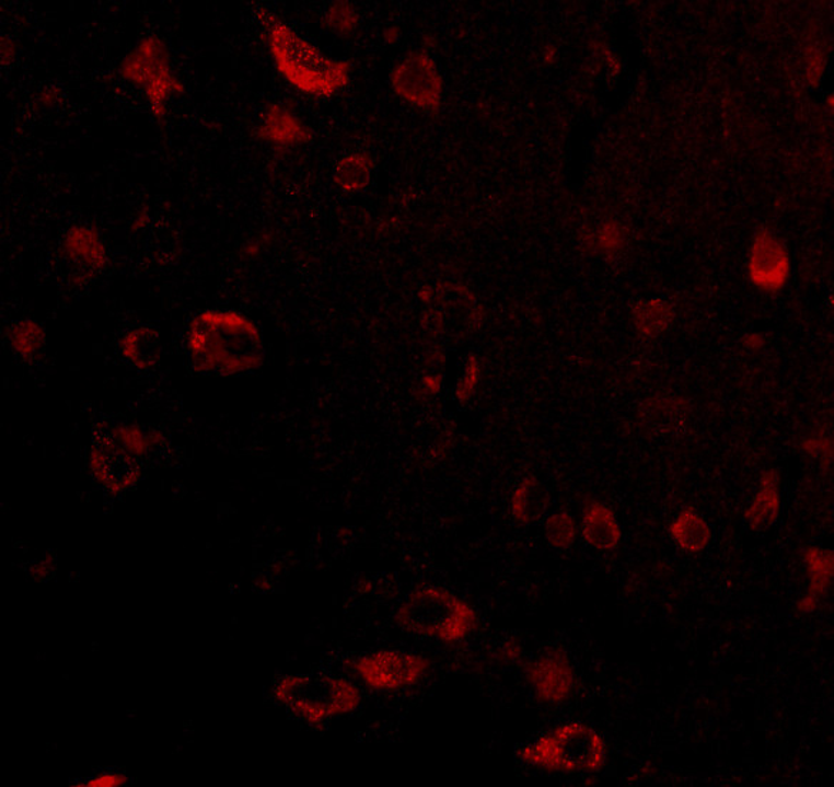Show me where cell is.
<instances>
[{"instance_id": "obj_1", "label": "cell", "mask_w": 834, "mask_h": 787, "mask_svg": "<svg viewBox=\"0 0 834 787\" xmlns=\"http://www.w3.org/2000/svg\"><path fill=\"white\" fill-rule=\"evenodd\" d=\"M192 368L201 374L234 377L264 363V340L252 319L234 311H205L186 334Z\"/></svg>"}, {"instance_id": "obj_2", "label": "cell", "mask_w": 834, "mask_h": 787, "mask_svg": "<svg viewBox=\"0 0 834 787\" xmlns=\"http://www.w3.org/2000/svg\"><path fill=\"white\" fill-rule=\"evenodd\" d=\"M266 44L280 77L306 95L327 97L349 83L350 65L332 59L278 19L266 16Z\"/></svg>"}, {"instance_id": "obj_3", "label": "cell", "mask_w": 834, "mask_h": 787, "mask_svg": "<svg viewBox=\"0 0 834 787\" xmlns=\"http://www.w3.org/2000/svg\"><path fill=\"white\" fill-rule=\"evenodd\" d=\"M397 625L407 634L459 644L476 630V609L452 590L420 587L412 590L396 611Z\"/></svg>"}, {"instance_id": "obj_4", "label": "cell", "mask_w": 834, "mask_h": 787, "mask_svg": "<svg viewBox=\"0 0 834 787\" xmlns=\"http://www.w3.org/2000/svg\"><path fill=\"white\" fill-rule=\"evenodd\" d=\"M518 756L526 765L545 772L593 775L606 765L607 749L602 734L592 726L568 721L523 744Z\"/></svg>"}, {"instance_id": "obj_5", "label": "cell", "mask_w": 834, "mask_h": 787, "mask_svg": "<svg viewBox=\"0 0 834 787\" xmlns=\"http://www.w3.org/2000/svg\"><path fill=\"white\" fill-rule=\"evenodd\" d=\"M275 697L294 716L312 726L351 714L362 704V693L348 679L293 674L280 679Z\"/></svg>"}, {"instance_id": "obj_6", "label": "cell", "mask_w": 834, "mask_h": 787, "mask_svg": "<svg viewBox=\"0 0 834 787\" xmlns=\"http://www.w3.org/2000/svg\"><path fill=\"white\" fill-rule=\"evenodd\" d=\"M119 72L125 81L144 93L149 109L158 119L166 115L172 97L185 92L184 82L173 72L166 42L159 36L139 40L121 60Z\"/></svg>"}, {"instance_id": "obj_7", "label": "cell", "mask_w": 834, "mask_h": 787, "mask_svg": "<svg viewBox=\"0 0 834 787\" xmlns=\"http://www.w3.org/2000/svg\"><path fill=\"white\" fill-rule=\"evenodd\" d=\"M430 669L425 656L405 650L384 649L355 660L356 676L377 692H397L419 685Z\"/></svg>"}, {"instance_id": "obj_8", "label": "cell", "mask_w": 834, "mask_h": 787, "mask_svg": "<svg viewBox=\"0 0 834 787\" xmlns=\"http://www.w3.org/2000/svg\"><path fill=\"white\" fill-rule=\"evenodd\" d=\"M524 678L534 697L545 705H561L576 687V672L568 652L559 646L543 649L524 667Z\"/></svg>"}, {"instance_id": "obj_9", "label": "cell", "mask_w": 834, "mask_h": 787, "mask_svg": "<svg viewBox=\"0 0 834 787\" xmlns=\"http://www.w3.org/2000/svg\"><path fill=\"white\" fill-rule=\"evenodd\" d=\"M392 86L401 100L419 109L436 111L442 101V77L426 51H414L396 65Z\"/></svg>"}, {"instance_id": "obj_10", "label": "cell", "mask_w": 834, "mask_h": 787, "mask_svg": "<svg viewBox=\"0 0 834 787\" xmlns=\"http://www.w3.org/2000/svg\"><path fill=\"white\" fill-rule=\"evenodd\" d=\"M748 276L754 288L779 293L789 283L791 261L785 242L768 229L754 236L748 259Z\"/></svg>"}, {"instance_id": "obj_11", "label": "cell", "mask_w": 834, "mask_h": 787, "mask_svg": "<svg viewBox=\"0 0 834 787\" xmlns=\"http://www.w3.org/2000/svg\"><path fill=\"white\" fill-rule=\"evenodd\" d=\"M91 467L97 479L114 491L129 487L138 476L136 458L102 430L92 448Z\"/></svg>"}, {"instance_id": "obj_12", "label": "cell", "mask_w": 834, "mask_h": 787, "mask_svg": "<svg viewBox=\"0 0 834 787\" xmlns=\"http://www.w3.org/2000/svg\"><path fill=\"white\" fill-rule=\"evenodd\" d=\"M62 255L70 268L86 276L96 274L107 264V250L101 233L86 224H77L65 233Z\"/></svg>"}, {"instance_id": "obj_13", "label": "cell", "mask_w": 834, "mask_h": 787, "mask_svg": "<svg viewBox=\"0 0 834 787\" xmlns=\"http://www.w3.org/2000/svg\"><path fill=\"white\" fill-rule=\"evenodd\" d=\"M806 571L809 576L808 592L796 603L799 615H812L832 588L834 576V553L819 546H808L801 551Z\"/></svg>"}, {"instance_id": "obj_14", "label": "cell", "mask_w": 834, "mask_h": 787, "mask_svg": "<svg viewBox=\"0 0 834 787\" xmlns=\"http://www.w3.org/2000/svg\"><path fill=\"white\" fill-rule=\"evenodd\" d=\"M257 134L271 147L280 149L298 147L312 138L306 124L282 103H271L266 107Z\"/></svg>"}, {"instance_id": "obj_15", "label": "cell", "mask_w": 834, "mask_h": 787, "mask_svg": "<svg viewBox=\"0 0 834 787\" xmlns=\"http://www.w3.org/2000/svg\"><path fill=\"white\" fill-rule=\"evenodd\" d=\"M586 545L599 552H612L621 546L623 531L611 506L592 500L584 505L580 522Z\"/></svg>"}, {"instance_id": "obj_16", "label": "cell", "mask_w": 834, "mask_h": 787, "mask_svg": "<svg viewBox=\"0 0 834 787\" xmlns=\"http://www.w3.org/2000/svg\"><path fill=\"white\" fill-rule=\"evenodd\" d=\"M781 512L780 476L775 470L762 473L756 494L743 514L744 522L754 532L766 531L777 522Z\"/></svg>"}, {"instance_id": "obj_17", "label": "cell", "mask_w": 834, "mask_h": 787, "mask_svg": "<svg viewBox=\"0 0 834 787\" xmlns=\"http://www.w3.org/2000/svg\"><path fill=\"white\" fill-rule=\"evenodd\" d=\"M669 535L674 545L688 555L705 552L714 537L709 522L692 506L683 508L672 520Z\"/></svg>"}, {"instance_id": "obj_18", "label": "cell", "mask_w": 834, "mask_h": 787, "mask_svg": "<svg viewBox=\"0 0 834 787\" xmlns=\"http://www.w3.org/2000/svg\"><path fill=\"white\" fill-rule=\"evenodd\" d=\"M549 495L546 487L536 479L528 476L519 482L509 499V510L514 522L534 524L545 517L549 509Z\"/></svg>"}, {"instance_id": "obj_19", "label": "cell", "mask_w": 834, "mask_h": 787, "mask_svg": "<svg viewBox=\"0 0 834 787\" xmlns=\"http://www.w3.org/2000/svg\"><path fill=\"white\" fill-rule=\"evenodd\" d=\"M120 352L134 367L151 369L159 362L161 345L159 335L151 327H138L129 331L120 340Z\"/></svg>"}, {"instance_id": "obj_20", "label": "cell", "mask_w": 834, "mask_h": 787, "mask_svg": "<svg viewBox=\"0 0 834 787\" xmlns=\"http://www.w3.org/2000/svg\"><path fill=\"white\" fill-rule=\"evenodd\" d=\"M636 331L641 336L658 337L672 325L674 312L672 306L663 299H648L637 302L632 313Z\"/></svg>"}, {"instance_id": "obj_21", "label": "cell", "mask_w": 834, "mask_h": 787, "mask_svg": "<svg viewBox=\"0 0 834 787\" xmlns=\"http://www.w3.org/2000/svg\"><path fill=\"white\" fill-rule=\"evenodd\" d=\"M373 162L368 154L355 153L341 159L335 169V182L348 192L362 190L372 177Z\"/></svg>"}, {"instance_id": "obj_22", "label": "cell", "mask_w": 834, "mask_h": 787, "mask_svg": "<svg viewBox=\"0 0 834 787\" xmlns=\"http://www.w3.org/2000/svg\"><path fill=\"white\" fill-rule=\"evenodd\" d=\"M111 438L134 458L144 456L159 442L161 435L153 430H144L139 426L119 425L111 428Z\"/></svg>"}, {"instance_id": "obj_23", "label": "cell", "mask_w": 834, "mask_h": 787, "mask_svg": "<svg viewBox=\"0 0 834 787\" xmlns=\"http://www.w3.org/2000/svg\"><path fill=\"white\" fill-rule=\"evenodd\" d=\"M45 345V329L35 321L18 322L11 331V346L22 359H34Z\"/></svg>"}, {"instance_id": "obj_24", "label": "cell", "mask_w": 834, "mask_h": 787, "mask_svg": "<svg viewBox=\"0 0 834 787\" xmlns=\"http://www.w3.org/2000/svg\"><path fill=\"white\" fill-rule=\"evenodd\" d=\"M579 526L569 512H556L546 519L545 537L547 543L557 551H566L578 541Z\"/></svg>"}, {"instance_id": "obj_25", "label": "cell", "mask_w": 834, "mask_h": 787, "mask_svg": "<svg viewBox=\"0 0 834 787\" xmlns=\"http://www.w3.org/2000/svg\"><path fill=\"white\" fill-rule=\"evenodd\" d=\"M327 26L339 35H349L358 25V15L351 4L337 2L332 4L326 15Z\"/></svg>"}, {"instance_id": "obj_26", "label": "cell", "mask_w": 834, "mask_h": 787, "mask_svg": "<svg viewBox=\"0 0 834 787\" xmlns=\"http://www.w3.org/2000/svg\"><path fill=\"white\" fill-rule=\"evenodd\" d=\"M480 362L475 355H468L465 364V372L459 379L456 386V400L459 403H467L475 395L480 382Z\"/></svg>"}, {"instance_id": "obj_27", "label": "cell", "mask_w": 834, "mask_h": 787, "mask_svg": "<svg viewBox=\"0 0 834 787\" xmlns=\"http://www.w3.org/2000/svg\"><path fill=\"white\" fill-rule=\"evenodd\" d=\"M801 452L816 459L822 465L831 466L833 462V440L823 433L806 436L800 442Z\"/></svg>"}, {"instance_id": "obj_28", "label": "cell", "mask_w": 834, "mask_h": 787, "mask_svg": "<svg viewBox=\"0 0 834 787\" xmlns=\"http://www.w3.org/2000/svg\"><path fill=\"white\" fill-rule=\"evenodd\" d=\"M599 247L606 253H615L621 250L623 245V232L622 228L616 222L603 223L601 231L598 235Z\"/></svg>"}, {"instance_id": "obj_29", "label": "cell", "mask_w": 834, "mask_h": 787, "mask_svg": "<svg viewBox=\"0 0 834 787\" xmlns=\"http://www.w3.org/2000/svg\"><path fill=\"white\" fill-rule=\"evenodd\" d=\"M824 69H826V59H824L822 51L814 49L812 54L808 55V62H806V74L814 88L822 81Z\"/></svg>"}, {"instance_id": "obj_30", "label": "cell", "mask_w": 834, "mask_h": 787, "mask_svg": "<svg viewBox=\"0 0 834 787\" xmlns=\"http://www.w3.org/2000/svg\"><path fill=\"white\" fill-rule=\"evenodd\" d=\"M129 779L120 772H102L100 775L89 777L83 786L114 787L128 784Z\"/></svg>"}, {"instance_id": "obj_31", "label": "cell", "mask_w": 834, "mask_h": 787, "mask_svg": "<svg viewBox=\"0 0 834 787\" xmlns=\"http://www.w3.org/2000/svg\"><path fill=\"white\" fill-rule=\"evenodd\" d=\"M742 345L749 352H758V350L765 348L766 337L763 334H758V332H753V334L743 337Z\"/></svg>"}, {"instance_id": "obj_32", "label": "cell", "mask_w": 834, "mask_h": 787, "mask_svg": "<svg viewBox=\"0 0 834 787\" xmlns=\"http://www.w3.org/2000/svg\"><path fill=\"white\" fill-rule=\"evenodd\" d=\"M16 51L15 42L9 39V37H3L2 45H0V60H2L3 67L11 65L15 60Z\"/></svg>"}, {"instance_id": "obj_33", "label": "cell", "mask_w": 834, "mask_h": 787, "mask_svg": "<svg viewBox=\"0 0 834 787\" xmlns=\"http://www.w3.org/2000/svg\"><path fill=\"white\" fill-rule=\"evenodd\" d=\"M519 655H522V648H520V645L514 641V639H510L506 641L503 645V648L500 649V656L501 660H506V662H514V660L519 659Z\"/></svg>"}, {"instance_id": "obj_34", "label": "cell", "mask_w": 834, "mask_h": 787, "mask_svg": "<svg viewBox=\"0 0 834 787\" xmlns=\"http://www.w3.org/2000/svg\"><path fill=\"white\" fill-rule=\"evenodd\" d=\"M421 383H424L426 392L430 393V395H438L442 391L443 379L439 374H428Z\"/></svg>"}]
</instances>
